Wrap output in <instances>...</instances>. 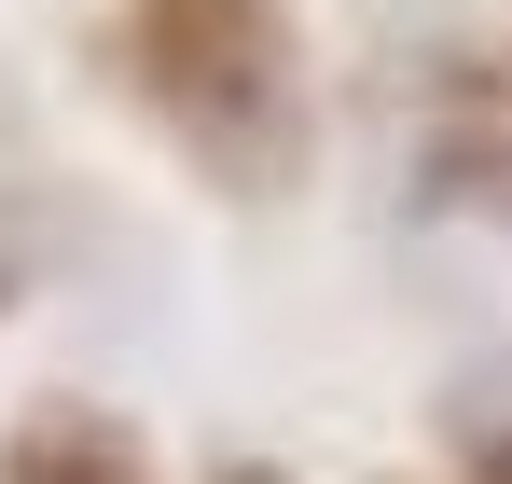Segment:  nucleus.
Returning <instances> with one entry per match:
<instances>
[{"label":"nucleus","instance_id":"obj_1","mask_svg":"<svg viewBox=\"0 0 512 484\" xmlns=\"http://www.w3.org/2000/svg\"><path fill=\"white\" fill-rule=\"evenodd\" d=\"M111 83L236 208L305 194L319 166V56L291 0H111Z\"/></svg>","mask_w":512,"mask_h":484},{"label":"nucleus","instance_id":"obj_2","mask_svg":"<svg viewBox=\"0 0 512 484\" xmlns=\"http://www.w3.org/2000/svg\"><path fill=\"white\" fill-rule=\"evenodd\" d=\"M416 194H429V208H457V222H512V28L429 70Z\"/></svg>","mask_w":512,"mask_h":484},{"label":"nucleus","instance_id":"obj_3","mask_svg":"<svg viewBox=\"0 0 512 484\" xmlns=\"http://www.w3.org/2000/svg\"><path fill=\"white\" fill-rule=\"evenodd\" d=\"M0 484H167L153 471V443L125 429L111 402H28L14 429H0Z\"/></svg>","mask_w":512,"mask_h":484},{"label":"nucleus","instance_id":"obj_4","mask_svg":"<svg viewBox=\"0 0 512 484\" xmlns=\"http://www.w3.org/2000/svg\"><path fill=\"white\" fill-rule=\"evenodd\" d=\"M443 443H457V471H471V484H512V374H499V388H457Z\"/></svg>","mask_w":512,"mask_h":484},{"label":"nucleus","instance_id":"obj_5","mask_svg":"<svg viewBox=\"0 0 512 484\" xmlns=\"http://www.w3.org/2000/svg\"><path fill=\"white\" fill-rule=\"evenodd\" d=\"M194 484H291L277 457H222V471H194Z\"/></svg>","mask_w":512,"mask_h":484}]
</instances>
